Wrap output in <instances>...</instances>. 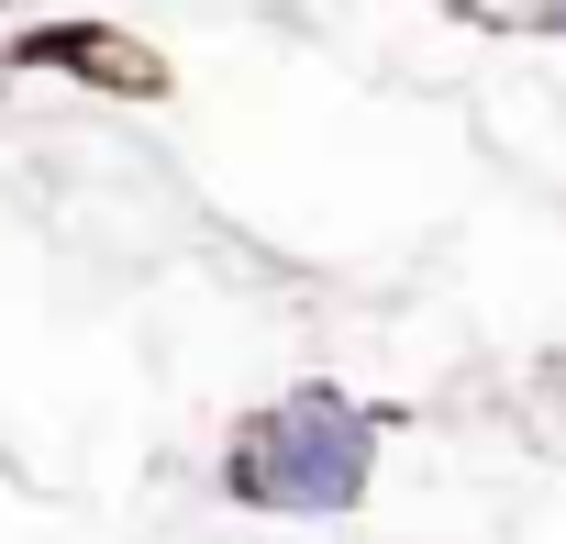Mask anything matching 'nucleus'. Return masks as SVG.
I'll use <instances>...</instances> for the list:
<instances>
[{
	"instance_id": "2",
	"label": "nucleus",
	"mask_w": 566,
	"mask_h": 544,
	"mask_svg": "<svg viewBox=\"0 0 566 544\" xmlns=\"http://www.w3.org/2000/svg\"><path fill=\"white\" fill-rule=\"evenodd\" d=\"M123 34H101V23H56V34H34L23 56L34 67H90V79H112V90H156V67L145 56H112Z\"/></svg>"
},
{
	"instance_id": "1",
	"label": "nucleus",
	"mask_w": 566,
	"mask_h": 544,
	"mask_svg": "<svg viewBox=\"0 0 566 544\" xmlns=\"http://www.w3.org/2000/svg\"><path fill=\"white\" fill-rule=\"evenodd\" d=\"M367 467H378V411H356L334 389H301V400L255 411L222 456L233 500H255V511H356Z\"/></svg>"
},
{
	"instance_id": "3",
	"label": "nucleus",
	"mask_w": 566,
	"mask_h": 544,
	"mask_svg": "<svg viewBox=\"0 0 566 544\" xmlns=\"http://www.w3.org/2000/svg\"><path fill=\"white\" fill-rule=\"evenodd\" d=\"M544 34H566V0H544Z\"/></svg>"
}]
</instances>
